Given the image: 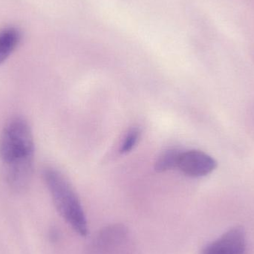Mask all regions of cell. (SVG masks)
<instances>
[{"instance_id": "6", "label": "cell", "mask_w": 254, "mask_h": 254, "mask_svg": "<svg viewBox=\"0 0 254 254\" xmlns=\"http://www.w3.org/2000/svg\"><path fill=\"white\" fill-rule=\"evenodd\" d=\"M182 152L180 149L175 147L164 151L155 161V171L164 173L178 167Z\"/></svg>"}, {"instance_id": "4", "label": "cell", "mask_w": 254, "mask_h": 254, "mask_svg": "<svg viewBox=\"0 0 254 254\" xmlns=\"http://www.w3.org/2000/svg\"><path fill=\"white\" fill-rule=\"evenodd\" d=\"M246 234L240 227L232 228L220 238L206 246L202 254H245Z\"/></svg>"}, {"instance_id": "1", "label": "cell", "mask_w": 254, "mask_h": 254, "mask_svg": "<svg viewBox=\"0 0 254 254\" xmlns=\"http://www.w3.org/2000/svg\"><path fill=\"white\" fill-rule=\"evenodd\" d=\"M34 143L28 122L16 117L7 122L0 138V157L8 186L16 192L25 190L32 177Z\"/></svg>"}, {"instance_id": "2", "label": "cell", "mask_w": 254, "mask_h": 254, "mask_svg": "<svg viewBox=\"0 0 254 254\" xmlns=\"http://www.w3.org/2000/svg\"><path fill=\"white\" fill-rule=\"evenodd\" d=\"M43 176L58 213L79 235H87L89 230L83 207L69 182L53 168H46Z\"/></svg>"}, {"instance_id": "3", "label": "cell", "mask_w": 254, "mask_h": 254, "mask_svg": "<svg viewBox=\"0 0 254 254\" xmlns=\"http://www.w3.org/2000/svg\"><path fill=\"white\" fill-rule=\"evenodd\" d=\"M217 167L214 158L202 151L192 150L182 152L179 158L178 168L186 176L200 178L207 176Z\"/></svg>"}, {"instance_id": "7", "label": "cell", "mask_w": 254, "mask_h": 254, "mask_svg": "<svg viewBox=\"0 0 254 254\" xmlns=\"http://www.w3.org/2000/svg\"><path fill=\"white\" fill-rule=\"evenodd\" d=\"M140 130L136 127L128 130L127 135L125 136L122 147H121V153L127 154L131 152V149L137 144L139 137H140Z\"/></svg>"}, {"instance_id": "5", "label": "cell", "mask_w": 254, "mask_h": 254, "mask_svg": "<svg viewBox=\"0 0 254 254\" xmlns=\"http://www.w3.org/2000/svg\"><path fill=\"white\" fill-rule=\"evenodd\" d=\"M19 40L20 33L16 28H5L0 31V65L11 55Z\"/></svg>"}]
</instances>
